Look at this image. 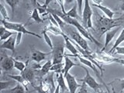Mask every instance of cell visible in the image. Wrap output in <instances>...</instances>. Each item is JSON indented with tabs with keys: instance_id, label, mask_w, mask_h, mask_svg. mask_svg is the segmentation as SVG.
Returning <instances> with one entry per match:
<instances>
[{
	"instance_id": "obj_1",
	"label": "cell",
	"mask_w": 124,
	"mask_h": 93,
	"mask_svg": "<svg viewBox=\"0 0 124 93\" xmlns=\"http://www.w3.org/2000/svg\"><path fill=\"white\" fill-rule=\"evenodd\" d=\"M123 20V17L117 19H110L106 16L100 15L98 12H95V24L96 32L99 34V38L102 37L108 30L114 27H119Z\"/></svg>"
},
{
	"instance_id": "obj_2",
	"label": "cell",
	"mask_w": 124,
	"mask_h": 93,
	"mask_svg": "<svg viewBox=\"0 0 124 93\" xmlns=\"http://www.w3.org/2000/svg\"><path fill=\"white\" fill-rule=\"evenodd\" d=\"M50 13H56L57 15H58L59 16L63 19V20L66 23H68V24H70V25H71L73 26H75V28H77L78 31L82 35V36L85 38H87L88 40H90L92 42L94 43L95 44H96L97 46H102V44H101V43H99L98 40H96L94 38V37L92 36V34H90V33L88 32V30L87 29H85V27L82 26V24L78 20V19H74V18H71V17H69L67 15H65L63 13H61V12H57L56 10H54V9H50L49 10Z\"/></svg>"
},
{
	"instance_id": "obj_3",
	"label": "cell",
	"mask_w": 124,
	"mask_h": 93,
	"mask_svg": "<svg viewBox=\"0 0 124 93\" xmlns=\"http://www.w3.org/2000/svg\"><path fill=\"white\" fill-rule=\"evenodd\" d=\"M64 48H65V41L63 38H58L57 40H55L54 44V47L51 50L52 54V63L53 64L62 63L64 60Z\"/></svg>"
},
{
	"instance_id": "obj_4",
	"label": "cell",
	"mask_w": 124,
	"mask_h": 93,
	"mask_svg": "<svg viewBox=\"0 0 124 93\" xmlns=\"http://www.w3.org/2000/svg\"><path fill=\"white\" fill-rule=\"evenodd\" d=\"M2 25L6 28L7 30H11V31H14L16 33H23L25 34H28V35H32V36L36 37L39 39H40L41 37L40 35H38L37 33H35L33 32H31V31L27 30L25 26L22 24V23H11V22H7L5 19H2Z\"/></svg>"
},
{
	"instance_id": "obj_5",
	"label": "cell",
	"mask_w": 124,
	"mask_h": 93,
	"mask_svg": "<svg viewBox=\"0 0 124 93\" xmlns=\"http://www.w3.org/2000/svg\"><path fill=\"white\" fill-rule=\"evenodd\" d=\"M92 16L93 12L90 6L89 0H85L84 9L82 12V18H81V24L85 29H93L92 19Z\"/></svg>"
},
{
	"instance_id": "obj_6",
	"label": "cell",
	"mask_w": 124,
	"mask_h": 93,
	"mask_svg": "<svg viewBox=\"0 0 124 93\" xmlns=\"http://www.w3.org/2000/svg\"><path fill=\"white\" fill-rule=\"evenodd\" d=\"M68 34L71 40L73 41H75L79 46H81V48H82L85 50H87V51H91L90 48L88 47V44L87 41L85 40V39L78 31H77L75 30H69Z\"/></svg>"
},
{
	"instance_id": "obj_7",
	"label": "cell",
	"mask_w": 124,
	"mask_h": 93,
	"mask_svg": "<svg viewBox=\"0 0 124 93\" xmlns=\"http://www.w3.org/2000/svg\"><path fill=\"white\" fill-rule=\"evenodd\" d=\"M80 67L82 68L84 70H85V76L83 78H81V79H78V81H84V82L86 83V85H88V86L90 87L92 89H93L95 92H98L100 89H101V85L100 84H99L98 82L96 81V80L93 78L91 75H90V73H89V71L88 70L84 67L83 65H80Z\"/></svg>"
},
{
	"instance_id": "obj_8",
	"label": "cell",
	"mask_w": 124,
	"mask_h": 93,
	"mask_svg": "<svg viewBox=\"0 0 124 93\" xmlns=\"http://www.w3.org/2000/svg\"><path fill=\"white\" fill-rule=\"evenodd\" d=\"M92 56L98 63H102V64L116 63V60H117V58L112 57L109 54H104L102 51H99V53L92 52Z\"/></svg>"
},
{
	"instance_id": "obj_9",
	"label": "cell",
	"mask_w": 124,
	"mask_h": 93,
	"mask_svg": "<svg viewBox=\"0 0 124 93\" xmlns=\"http://www.w3.org/2000/svg\"><path fill=\"white\" fill-rule=\"evenodd\" d=\"M20 75L24 78L25 79L28 81L30 83V85H33L35 78L37 77V71L32 68V66H29L27 64L26 68L23 70L22 72H20Z\"/></svg>"
},
{
	"instance_id": "obj_10",
	"label": "cell",
	"mask_w": 124,
	"mask_h": 93,
	"mask_svg": "<svg viewBox=\"0 0 124 93\" xmlns=\"http://www.w3.org/2000/svg\"><path fill=\"white\" fill-rule=\"evenodd\" d=\"M67 81V85L68 87V90L70 93H76L78 88L81 87V84H78L75 76H73L70 73H68L67 76L65 77Z\"/></svg>"
},
{
	"instance_id": "obj_11",
	"label": "cell",
	"mask_w": 124,
	"mask_h": 93,
	"mask_svg": "<svg viewBox=\"0 0 124 93\" xmlns=\"http://www.w3.org/2000/svg\"><path fill=\"white\" fill-rule=\"evenodd\" d=\"M63 37H64V41H65V47L67 48L71 54H67V55L68 57L72 56V57H77L78 55H81L80 52L78 51V50L76 48V46H75V44H72L71 40H70V38L68 37V35L65 34Z\"/></svg>"
},
{
	"instance_id": "obj_12",
	"label": "cell",
	"mask_w": 124,
	"mask_h": 93,
	"mask_svg": "<svg viewBox=\"0 0 124 93\" xmlns=\"http://www.w3.org/2000/svg\"><path fill=\"white\" fill-rule=\"evenodd\" d=\"M14 68V61L13 57L4 56L1 59V69L3 71H9Z\"/></svg>"
},
{
	"instance_id": "obj_13",
	"label": "cell",
	"mask_w": 124,
	"mask_h": 93,
	"mask_svg": "<svg viewBox=\"0 0 124 93\" xmlns=\"http://www.w3.org/2000/svg\"><path fill=\"white\" fill-rule=\"evenodd\" d=\"M112 86V90L113 93H123L124 90V78H116L108 83Z\"/></svg>"
},
{
	"instance_id": "obj_14",
	"label": "cell",
	"mask_w": 124,
	"mask_h": 93,
	"mask_svg": "<svg viewBox=\"0 0 124 93\" xmlns=\"http://www.w3.org/2000/svg\"><path fill=\"white\" fill-rule=\"evenodd\" d=\"M16 34L13 35L11 37H9L8 40H6L4 43H2L1 45V48L2 49H7L13 52V55L15 54V47H16Z\"/></svg>"
},
{
	"instance_id": "obj_15",
	"label": "cell",
	"mask_w": 124,
	"mask_h": 93,
	"mask_svg": "<svg viewBox=\"0 0 124 93\" xmlns=\"http://www.w3.org/2000/svg\"><path fill=\"white\" fill-rule=\"evenodd\" d=\"M53 65L51 61H47L46 63L42 66V68L40 70L37 71V78L38 77L40 79H44V78L47 75L50 71V68Z\"/></svg>"
},
{
	"instance_id": "obj_16",
	"label": "cell",
	"mask_w": 124,
	"mask_h": 93,
	"mask_svg": "<svg viewBox=\"0 0 124 93\" xmlns=\"http://www.w3.org/2000/svg\"><path fill=\"white\" fill-rule=\"evenodd\" d=\"M50 54H51V52L45 53V52H42V51H40V50H33L30 60L35 61L36 63L40 64L42 61L45 60L46 56L49 55Z\"/></svg>"
},
{
	"instance_id": "obj_17",
	"label": "cell",
	"mask_w": 124,
	"mask_h": 93,
	"mask_svg": "<svg viewBox=\"0 0 124 93\" xmlns=\"http://www.w3.org/2000/svg\"><path fill=\"white\" fill-rule=\"evenodd\" d=\"M119 30V27H116V28L113 29V30H108V32L106 33V37H105V44L103 46V47L101 49L100 51H104L106 49V47L108 46V45L110 44L111 41L112 39L114 38L115 37V35L116 34V33L118 32Z\"/></svg>"
},
{
	"instance_id": "obj_18",
	"label": "cell",
	"mask_w": 124,
	"mask_h": 93,
	"mask_svg": "<svg viewBox=\"0 0 124 93\" xmlns=\"http://www.w3.org/2000/svg\"><path fill=\"white\" fill-rule=\"evenodd\" d=\"M75 66H80L79 64H75V62H73L71 59L69 58V57L65 54L64 56V68L62 70V74L64 75V77L65 78L67 76V75L69 73V71L71 70L73 67Z\"/></svg>"
},
{
	"instance_id": "obj_19",
	"label": "cell",
	"mask_w": 124,
	"mask_h": 93,
	"mask_svg": "<svg viewBox=\"0 0 124 93\" xmlns=\"http://www.w3.org/2000/svg\"><path fill=\"white\" fill-rule=\"evenodd\" d=\"M76 58H78V60L80 61V62H81V64H85V65H86L87 67L90 68L92 70H93V71H95V73L96 74V75L98 76V77L99 78L101 79V78H100V75H101V74H99V71H97V69H96L95 67V64H93L90 60L87 59V58L84 57L83 56H81V55H78ZM101 80H102V79H101Z\"/></svg>"
},
{
	"instance_id": "obj_20",
	"label": "cell",
	"mask_w": 124,
	"mask_h": 93,
	"mask_svg": "<svg viewBox=\"0 0 124 93\" xmlns=\"http://www.w3.org/2000/svg\"><path fill=\"white\" fill-rule=\"evenodd\" d=\"M44 30H45L46 32L52 33L54 35H59V36H61V37H64L65 35L64 32L60 28V27L56 26L55 25H54L53 23H50V22L49 26L44 27Z\"/></svg>"
},
{
	"instance_id": "obj_21",
	"label": "cell",
	"mask_w": 124,
	"mask_h": 93,
	"mask_svg": "<svg viewBox=\"0 0 124 93\" xmlns=\"http://www.w3.org/2000/svg\"><path fill=\"white\" fill-rule=\"evenodd\" d=\"M65 78L62 73L57 74V82L60 86V93H64L66 91H68V87L65 84Z\"/></svg>"
},
{
	"instance_id": "obj_22",
	"label": "cell",
	"mask_w": 124,
	"mask_h": 93,
	"mask_svg": "<svg viewBox=\"0 0 124 93\" xmlns=\"http://www.w3.org/2000/svg\"><path fill=\"white\" fill-rule=\"evenodd\" d=\"M31 85L33 87L35 91L37 93H47L49 92V90H50V85L46 82H45L44 81H41L38 86H36L34 85Z\"/></svg>"
},
{
	"instance_id": "obj_23",
	"label": "cell",
	"mask_w": 124,
	"mask_h": 93,
	"mask_svg": "<svg viewBox=\"0 0 124 93\" xmlns=\"http://www.w3.org/2000/svg\"><path fill=\"white\" fill-rule=\"evenodd\" d=\"M14 34H16V33L14 32V31H11V30H7L3 26L0 27V40L1 41L8 40L9 37L13 36Z\"/></svg>"
},
{
	"instance_id": "obj_24",
	"label": "cell",
	"mask_w": 124,
	"mask_h": 93,
	"mask_svg": "<svg viewBox=\"0 0 124 93\" xmlns=\"http://www.w3.org/2000/svg\"><path fill=\"white\" fill-rule=\"evenodd\" d=\"M92 6L97 8V9H99L101 11H102L103 13L106 15V16L110 18V19H113V16L115 15V12L112 11L110 9H108V7H106L102 5H95V4H92Z\"/></svg>"
},
{
	"instance_id": "obj_25",
	"label": "cell",
	"mask_w": 124,
	"mask_h": 93,
	"mask_svg": "<svg viewBox=\"0 0 124 93\" xmlns=\"http://www.w3.org/2000/svg\"><path fill=\"white\" fill-rule=\"evenodd\" d=\"M123 42H124V28L121 31V33H119V36L118 37L117 39H116V42L114 43V44H113V46H112V47L111 48V50H109V51H108V54H113L114 50H116V48L117 47V46H119Z\"/></svg>"
},
{
	"instance_id": "obj_26",
	"label": "cell",
	"mask_w": 124,
	"mask_h": 93,
	"mask_svg": "<svg viewBox=\"0 0 124 93\" xmlns=\"http://www.w3.org/2000/svg\"><path fill=\"white\" fill-rule=\"evenodd\" d=\"M8 77H9V78H11L12 79H13V80H15V81H16L17 82L22 84V85H23V86L25 87L26 90H27V86H28V85L30 84V83L29 82V81H27L26 79H25L24 78H23L21 75H8Z\"/></svg>"
},
{
	"instance_id": "obj_27",
	"label": "cell",
	"mask_w": 124,
	"mask_h": 93,
	"mask_svg": "<svg viewBox=\"0 0 124 93\" xmlns=\"http://www.w3.org/2000/svg\"><path fill=\"white\" fill-rule=\"evenodd\" d=\"M53 76H54V72L52 73H49L47 75H46V77L44 79H43V81H44L45 82L47 83L50 87V92H54V91H55V85H54V78H53Z\"/></svg>"
},
{
	"instance_id": "obj_28",
	"label": "cell",
	"mask_w": 124,
	"mask_h": 93,
	"mask_svg": "<svg viewBox=\"0 0 124 93\" xmlns=\"http://www.w3.org/2000/svg\"><path fill=\"white\" fill-rule=\"evenodd\" d=\"M65 15H67L68 16L71 17V18L76 19H78H78H81V17L78 15V6L77 5H75L69 11L66 12Z\"/></svg>"
},
{
	"instance_id": "obj_29",
	"label": "cell",
	"mask_w": 124,
	"mask_h": 93,
	"mask_svg": "<svg viewBox=\"0 0 124 93\" xmlns=\"http://www.w3.org/2000/svg\"><path fill=\"white\" fill-rule=\"evenodd\" d=\"M6 93H25V87L20 83H17L16 85L13 88L9 89L5 92Z\"/></svg>"
},
{
	"instance_id": "obj_30",
	"label": "cell",
	"mask_w": 124,
	"mask_h": 93,
	"mask_svg": "<svg viewBox=\"0 0 124 93\" xmlns=\"http://www.w3.org/2000/svg\"><path fill=\"white\" fill-rule=\"evenodd\" d=\"M13 61H14V68H16L18 71H19L20 72H22L23 70L26 68V67L27 66V64H29V60H27V61L26 63L23 61H17L16 60L15 58H13Z\"/></svg>"
},
{
	"instance_id": "obj_31",
	"label": "cell",
	"mask_w": 124,
	"mask_h": 93,
	"mask_svg": "<svg viewBox=\"0 0 124 93\" xmlns=\"http://www.w3.org/2000/svg\"><path fill=\"white\" fill-rule=\"evenodd\" d=\"M30 19H33V20L37 23H43L44 21V19L40 18V14H39L38 9H33V11L31 12V15H30Z\"/></svg>"
},
{
	"instance_id": "obj_32",
	"label": "cell",
	"mask_w": 124,
	"mask_h": 93,
	"mask_svg": "<svg viewBox=\"0 0 124 93\" xmlns=\"http://www.w3.org/2000/svg\"><path fill=\"white\" fill-rule=\"evenodd\" d=\"M19 1L20 0H5V2L11 7V9H12V14H13V16L15 13V10H16V8L17 7V6L19 5Z\"/></svg>"
},
{
	"instance_id": "obj_33",
	"label": "cell",
	"mask_w": 124,
	"mask_h": 93,
	"mask_svg": "<svg viewBox=\"0 0 124 93\" xmlns=\"http://www.w3.org/2000/svg\"><path fill=\"white\" fill-rule=\"evenodd\" d=\"M50 13L53 16V17L54 18V19H55L56 22L57 23V24L59 25L60 28L64 31V26H65V24H66V23L59 16L57 15L56 13Z\"/></svg>"
},
{
	"instance_id": "obj_34",
	"label": "cell",
	"mask_w": 124,
	"mask_h": 93,
	"mask_svg": "<svg viewBox=\"0 0 124 93\" xmlns=\"http://www.w3.org/2000/svg\"><path fill=\"white\" fill-rule=\"evenodd\" d=\"M63 64L60 63V64H53L50 68V71L53 72H56L57 74H60L62 72V70H63Z\"/></svg>"
},
{
	"instance_id": "obj_35",
	"label": "cell",
	"mask_w": 124,
	"mask_h": 93,
	"mask_svg": "<svg viewBox=\"0 0 124 93\" xmlns=\"http://www.w3.org/2000/svg\"><path fill=\"white\" fill-rule=\"evenodd\" d=\"M42 34L44 35V38L45 42L46 43V44H47V45L49 46V47L52 50L53 47H54V44H53V43H52L51 39H50V37L47 35V32H46L45 30H44L42 31Z\"/></svg>"
},
{
	"instance_id": "obj_36",
	"label": "cell",
	"mask_w": 124,
	"mask_h": 93,
	"mask_svg": "<svg viewBox=\"0 0 124 93\" xmlns=\"http://www.w3.org/2000/svg\"><path fill=\"white\" fill-rule=\"evenodd\" d=\"M0 12H1V15L2 16L3 19H5V20H8V19H9V15H8L6 9L5 8V6H4L3 3H1V6H0Z\"/></svg>"
},
{
	"instance_id": "obj_37",
	"label": "cell",
	"mask_w": 124,
	"mask_h": 93,
	"mask_svg": "<svg viewBox=\"0 0 124 93\" xmlns=\"http://www.w3.org/2000/svg\"><path fill=\"white\" fill-rule=\"evenodd\" d=\"M0 84H1V90L2 91H4L5 89L8 88L10 86L11 84H12V81H2Z\"/></svg>"
},
{
	"instance_id": "obj_38",
	"label": "cell",
	"mask_w": 124,
	"mask_h": 93,
	"mask_svg": "<svg viewBox=\"0 0 124 93\" xmlns=\"http://www.w3.org/2000/svg\"><path fill=\"white\" fill-rule=\"evenodd\" d=\"M78 93H90L88 92L87 90V85L85 82L82 81V84H81V87L79 88V90L78 92Z\"/></svg>"
},
{
	"instance_id": "obj_39",
	"label": "cell",
	"mask_w": 124,
	"mask_h": 93,
	"mask_svg": "<svg viewBox=\"0 0 124 93\" xmlns=\"http://www.w3.org/2000/svg\"><path fill=\"white\" fill-rule=\"evenodd\" d=\"M77 1V6H78V13L81 15L82 14V6H83V2L85 0H76Z\"/></svg>"
},
{
	"instance_id": "obj_40",
	"label": "cell",
	"mask_w": 124,
	"mask_h": 93,
	"mask_svg": "<svg viewBox=\"0 0 124 93\" xmlns=\"http://www.w3.org/2000/svg\"><path fill=\"white\" fill-rule=\"evenodd\" d=\"M113 54H122V55H124V46H117L114 50Z\"/></svg>"
},
{
	"instance_id": "obj_41",
	"label": "cell",
	"mask_w": 124,
	"mask_h": 93,
	"mask_svg": "<svg viewBox=\"0 0 124 93\" xmlns=\"http://www.w3.org/2000/svg\"><path fill=\"white\" fill-rule=\"evenodd\" d=\"M22 35H23V33H16V45L20 44L21 40H22Z\"/></svg>"
},
{
	"instance_id": "obj_42",
	"label": "cell",
	"mask_w": 124,
	"mask_h": 93,
	"mask_svg": "<svg viewBox=\"0 0 124 93\" xmlns=\"http://www.w3.org/2000/svg\"><path fill=\"white\" fill-rule=\"evenodd\" d=\"M92 2H94V4H95V5H102V3L103 2V0H92Z\"/></svg>"
},
{
	"instance_id": "obj_43",
	"label": "cell",
	"mask_w": 124,
	"mask_h": 93,
	"mask_svg": "<svg viewBox=\"0 0 124 93\" xmlns=\"http://www.w3.org/2000/svg\"><path fill=\"white\" fill-rule=\"evenodd\" d=\"M116 63H118V64H120L122 65H124V59H120V58H117V60H116Z\"/></svg>"
},
{
	"instance_id": "obj_44",
	"label": "cell",
	"mask_w": 124,
	"mask_h": 93,
	"mask_svg": "<svg viewBox=\"0 0 124 93\" xmlns=\"http://www.w3.org/2000/svg\"><path fill=\"white\" fill-rule=\"evenodd\" d=\"M121 3H120V6H119V8L120 9H121L122 11L124 12V0H121V2H120Z\"/></svg>"
},
{
	"instance_id": "obj_45",
	"label": "cell",
	"mask_w": 124,
	"mask_h": 93,
	"mask_svg": "<svg viewBox=\"0 0 124 93\" xmlns=\"http://www.w3.org/2000/svg\"><path fill=\"white\" fill-rule=\"evenodd\" d=\"M75 0H64V4L65 5H67V4H71V3H72Z\"/></svg>"
},
{
	"instance_id": "obj_46",
	"label": "cell",
	"mask_w": 124,
	"mask_h": 93,
	"mask_svg": "<svg viewBox=\"0 0 124 93\" xmlns=\"http://www.w3.org/2000/svg\"><path fill=\"white\" fill-rule=\"evenodd\" d=\"M54 93H60V86L58 85H57V87L55 88V91H54Z\"/></svg>"
},
{
	"instance_id": "obj_47",
	"label": "cell",
	"mask_w": 124,
	"mask_h": 93,
	"mask_svg": "<svg viewBox=\"0 0 124 93\" xmlns=\"http://www.w3.org/2000/svg\"><path fill=\"white\" fill-rule=\"evenodd\" d=\"M98 93H106V92H105L104 91H102V89H100V90H99V91L98 92Z\"/></svg>"
},
{
	"instance_id": "obj_48",
	"label": "cell",
	"mask_w": 124,
	"mask_h": 93,
	"mask_svg": "<svg viewBox=\"0 0 124 93\" xmlns=\"http://www.w3.org/2000/svg\"><path fill=\"white\" fill-rule=\"evenodd\" d=\"M55 1H56V2H57V0H55Z\"/></svg>"
},
{
	"instance_id": "obj_49",
	"label": "cell",
	"mask_w": 124,
	"mask_h": 93,
	"mask_svg": "<svg viewBox=\"0 0 124 93\" xmlns=\"http://www.w3.org/2000/svg\"><path fill=\"white\" fill-rule=\"evenodd\" d=\"M47 93H49V92H47Z\"/></svg>"
},
{
	"instance_id": "obj_50",
	"label": "cell",
	"mask_w": 124,
	"mask_h": 93,
	"mask_svg": "<svg viewBox=\"0 0 124 93\" xmlns=\"http://www.w3.org/2000/svg\"><path fill=\"white\" fill-rule=\"evenodd\" d=\"M35 1H36V0H35Z\"/></svg>"
}]
</instances>
